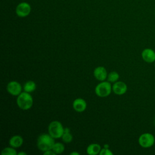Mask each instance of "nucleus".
<instances>
[{"mask_svg":"<svg viewBox=\"0 0 155 155\" xmlns=\"http://www.w3.org/2000/svg\"><path fill=\"white\" fill-rule=\"evenodd\" d=\"M31 12L30 5L25 2L19 3L16 8V15L21 18H24L27 16Z\"/></svg>","mask_w":155,"mask_h":155,"instance_id":"6","label":"nucleus"},{"mask_svg":"<svg viewBox=\"0 0 155 155\" xmlns=\"http://www.w3.org/2000/svg\"><path fill=\"white\" fill-rule=\"evenodd\" d=\"M73 108L76 111L82 113L87 108V102L82 98H77L73 102Z\"/></svg>","mask_w":155,"mask_h":155,"instance_id":"11","label":"nucleus"},{"mask_svg":"<svg viewBox=\"0 0 155 155\" xmlns=\"http://www.w3.org/2000/svg\"><path fill=\"white\" fill-rule=\"evenodd\" d=\"M62 140L65 143H70L73 140V136L70 133V128L66 127L64 128V133L61 137Z\"/></svg>","mask_w":155,"mask_h":155,"instance_id":"15","label":"nucleus"},{"mask_svg":"<svg viewBox=\"0 0 155 155\" xmlns=\"http://www.w3.org/2000/svg\"><path fill=\"white\" fill-rule=\"evenodd\" d=\"M43 154L44 155H55V153L52 150H47L45 152L43 153Z\"/></svg>","mask_w":155,"mask_h":155,"instance_id":"20","label":"nucleus"},{"mask_svg":"<svg viewBox=\"0 0 155 155\" xmlns=\"http://www.w3.org/2000/svg\"><path fill=\"white\" fill-rule=\"evenodd\" d=\"M16 104L19 108L23 110H27L32 107L33 99L30 93L24 91L18 96Z\"/></svg>","mask_w":155,"mask_h":155,"instance_id":"2","label":"nucleus"},{"mask_svg":"<svg viewBox=\"0 0 155 155\" xmlns=\"http://www.w3.org/2000/svg\"><path fill=\"white\" fill-rule=\"evenodd\" d=\"M154 67H155V61H154Z\"/></svg>","mask_w":155,"mask_h":155,"instance_id":"24","label":"nucleus"},{"mask_svg":"<svg viewBox=\"0 0 155 155\" xmlns=\"http://www.w3.org/2000/svg\"><path fill=\"white\" fill-rule=\"evenodd\" d=\"M36 88V83L33 81H27L23 87V89L24 91L28 92V93H31L33 91L35 90Z\"/></svg>","mask_w":155,"mask_h":155,"instance_id":"14","label":"nucleus"},{"mask_svg":"<svg viewBox=\"0 0 155 155\" xmlns=\"http://www.w3.org/2000/svg\"><path fill=\"white\" fill-rule=\"evenodd\" d=\"M101 150V147L98 143L90 144L87 148V153L89 155H96L99 154Z\"/></svg>","mask_w":155,"mask_h":155,"instance_id":"13","label":"nucleus"},{"mask_svg":"<svg viewBox=\"0 0 155 155\" xmlns=\"http://www.w3.org/2000/svg\"><path fill=\"white\" fill-rule=\"evenodd\" d=\"M51 150L55 153L56 154H61L62 153L64 152L65 150V147L63 143L60 142H56V143H54Z\"/></svg>","mask_w":155,"mask_h":155,"instance_id":"16","label":"nucleus"},{"mask_svg":"<svg viewBox=\"0 0 155 155\" xmlns=\"http://www.w3.org/2000/svg\"><path fill=\"white\" fill-rule=\"evenodd\" d=\"M104 148H109V146H108V145H107V144H105V145H104Z\"/></svg>","mask_w":155,"mask_h":155,"instance_id":"23","label":"nucleus"},{"mask_svg":"<svg viewBox=\"0 0 155 155\" xmlns=\"http://www.w3.org/2000/svg\"><path fill=\"white\" fill-rule=\"evenodd\" d=\"M54 143V138L49 134H42L37 139V147L43 152L51 150Z\"/></svg>","mask_w":155,"mask_h":155,"instance_id":"1","label":"nucleus"},{"mask_svg":"<svg viewBox=\"0 0 155 155\" xmlns=\"http://www.w3.org/2000/svg\"><path fill=\"white\" fill-rule=\"evenodd\" d=\"M18 155H27V153L24 151H21V152H19L18 153Z\"/></svg>","mask_w":155,"mask_h":155,"instance_id":"21","label":"nucleus"},{"mask_svg":"<svg viewBox=\"0 0 155 155\" xmlns=\"http://www.w3.org/2000/svg\"><path fill=\"white\" fill-rule=\"evenodd\" d=\"M1 153L2 155H17L18 154L15 148H13L12 147H6V148H4L1 151Z\"/></svg>","mask_w":155,"mask_h":155,"instance_id":"17","label":"nucleus"},{"mask_svg":"<svg viewBox=\"0 0 155 155\" xmlns=\"http://www.w3.org/2000/svg\"><path fill=\"white\" fill-rule=\"evenodd\" d=\"M155 137L150 133H144L140 135L138 139L139 145L144 148L151 147L154 144Z\"/></svg>","mask_w":155,"mask_h":155,"instance_id":"5","label":"nucleus"},{"mask_svg":"<svg viewBox=\"0 0 155 155\" xmlns=\"http://www.w3.org/2000/svg\"><path fill=\"white\" fill-rule=\"evenodd\" d=\"M70 154H71V155H79V153H78V152L73 151V152H71V153H70Z\"/></svg>","mask_w":155,"mask_h":155,"instance_id":"22","label":"nucleus"},{"mask_svg":"<svg viewBox=\"0 0 155 155\" xmlns=\"http://www.w3.org/2000/svg\"><path fill=\"white\" fill-rule=\"evenodd\" d=\"M48 134L54 139H58L62 137L64 128L59 121L54 120L50 123L48 127Z\"/></svg>","mask_w":155,"mask_h":155,"instance_id":"3","label":"nucleus"},{"mask_svg":"<svg viewBox=\"0 0 155 155\" xmlns=\"http://www.w3.org/2000/svg\"><path fill=\"white\" fill-rule=\"evenodd\" d=\"M119 78V74L116 71H111L107 76V81L110 82H115Z\"/></svg>","mask_w":155,"mask_h":155,"instance_id":"18","label":"nucleus"},{"mask_svg":"<svg viewBox=\"0 0 155 155\" xmlns=\"http://www.w3.org/2000/svg\"><path fill=\"white\" fill-rule=\"evenodd\" d=\"M7 90L8 93L12 96H18L22 93V86L17 81H12L8 83L7 85Z\"/></svg>","mask_w":155,"mask_h":155,"instance_id":"7","label":"nucleus"},{"mask_svg":"<svg viewBox=\"0 0 155 155\" xmlns=\"http://www.w3.org/2000/svg\"><path fill=\"white\" fill-rule=\"evenodd\" d=\"M113 153L107 148H104L101 150V151L99 153V155H112Z\"/></svg>","mask_w":155,"mask_h":155,"instance_id":"19","label":"nucleus"},{"mask_svg":"<svg viewBox=\"0 0 155 155\" xmlns=\"http://www.w3.org/2000/svg\"><path fill=\"white\" fill-rule=\"evenodd\" d=\"M23 138L19 135L13 136L9 140V145L15 148H19L23 144Z\"/></svg>","mask_w":155,"mask_h":155,"instance_id":"12","label":"nucleus"},{"mask_svg":"<svg viewBox=\"0 0 155 155\" xmlns=\"http://www.w3.org/2000/svg\"><path fill=\"white\" fill-rule=\"evenodd\" d=\"M154 144H155V141H154Z\"/></svg>","mask_w":155,"mask_h":155,"instance_id":"25","label":"nucleus"},{"mask_svg":"<svg viewBox=\"0 0 155 155\" xmlns=\"http://www.w3.org/2000/svg\"><path fill=\"white\" fill-rule=\"evenodd\" d=\"M110 82L102 81L95 87V93L101 97H105L109 96L111 92L112 87Z\"/></svg>","mask_w":155,"mask_h":155,"instance_id":"4","label":"nucleus"},{"mask_svg":"<svg viewBox=\"0 0 155 155\" xmlns=\"http://www.w3.org/2000/svg\"><path fill=\"white\" fill-rule=\"evenodd\" d=\"M94 78L100 81H104L107 78V71L105 68L102 66L96 67L93 71Z\"/></svg>","mask_w":155,"mask_h":155,"instance_id":"10","label":"nucleus"},{"mask_svg":"<svg viewBox=\"0 0 155 155\" xmlns=\"http://www.w3.org/2000/svg\"><path fill=\"white\" fill-rule=\"evenodd\" d=\"M112 90L116 94L122 95L127 92V85L122 81H116L112 86Z\"/></svg>","mask_w":155,"mask_h":155,"instance_id":"8","label":"nucleus"},{"mask_svg":"<svg viewBox=\"0 0 155 155\" xmlns=\"http://www.w3.org/2000/svg\"><path fill=\"white\" fill-rule=\"evenodd\" d=\"M142 58L147 63H153L155 61V51L150 48H145L141 53Z\"/></svg>","mask_w":155,"mask_h":155,"instance_id":"9","label":"nucleus"}]
</instances>
